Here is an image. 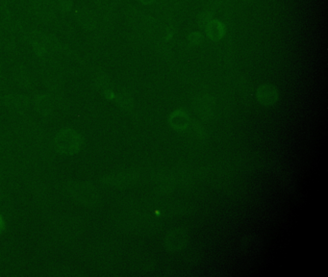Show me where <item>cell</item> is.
<instances>
[{"label": "cell", "instance_id": "6da1fadb", "mask_svg": "<svg viewBox=\"0 0 328 277\" xmlns=\"http://www.w3.org/2000/svg\"><path fill=\"white\" fill-rule=\"evenodd\" d=\"M30 42L34 50L39 55H45L48 53L49 49L54 47V41L49 38L48 35H45L40 32H33L30 35Z\"/></svg>", "mask_w": 328, "mask_h": 277}, {"label": "cell", "instance_id": "7a4b0ae2", "mask_svg": "<svg viewBox=\"0 0 328 277\" xmlns=\"http://www.w3.org/2000/svg\"><path fill=\"white\" fill-rule=\"evenodd\" d=\"M33 11L35 15L45 21H50L54 19L55 12L49 0H34Z\"/></svg>", "mask_w": 328, "mask_h": 277}, {"label": "cell", "instance_id": "52a82bcc", "mask_svg": "<svg viewBox=\"0 0 328 277\" xmlns=\"http://www.w3.org/2000/svg\"><path fill=\"white\" fill-rule=\"evenodd\" d=\"M189 38H190V41L192 42V43H194V44H198L201 39H202V36H201V34H199V33H196V32H193V33H192L191 35H190V37H189Z\"/></svg>", "mask_w": 328, "mask_h": 277}, {"label": "cell", "instance_id": "277c9868", "mask_svg": "<svg viewBox=\"0 0 328 277\" xmlns=\"http://www.w3.org/2000/svg\"><path fill=\"white\" fill-rule=\"evenodd\" d=\"M208 37L213 41L222 39L225 34V26L220 20L210 19L206 24Z\"/></svg>", "mask_w": 328, "mask_h": 277}, {"label": "cell", "instance_id": "8992f818", "mask_svg": "<svg viewBox=\"0 0 328 277\" xmlns=\"http://www.w3.org/2000/svg\"><path fill=\"white\" fill-rule=\"evenodd\" d=\"M58 5L63 12H69L72 8L73 0H58Z\"/></svg>", "mask_w": 328, "mask_h": 277}, {"label": "cell", "instance_id": "5b68a950", "mask_svg": "<svg viewBox=\"0 0 328 277\" xmlns=\"http://www.w3.org/2000/svg\"><path fill=\"white\" fill-rule=\"evenodd\" d=\"M93 191H90V187L86 185H78L75 186V190L72 191V193H75L77 195L78 199L81 200L80 201H85L88 202L90 201V192Z\"/></svg>", "mask_w": 328, "mask_h": 277}, {"label": "cell", "instance_id": "ba28073f", "mask_svg": "<svg viewBox=\"0 0 328 277\" xmlns=\"http://www.w3.org/2000/svg\"><path fill=\"white\" fill-rule=\"evenodd\" d=\"M140 1H141V3L145 4V5H147V4H151V3L155 2V0H140Z\"/></svg>", "mask_w": 328, "mask_h": 277}, {"label": "cell", "instance_id": "3957f363", "mask_svg": "<svg viewBox=\"0 0 328 277\" xmlns=\"http://www.w3.org/2000/svg\"><path fill=\"white\" fill-rule=\"evenodd\" d=\"M78 23L86 30H93L97 26V19L92 11L87 8H81L76 13Z\"/></svg>", "mask_w": 328, "mask_h": 277}]
</instances>
